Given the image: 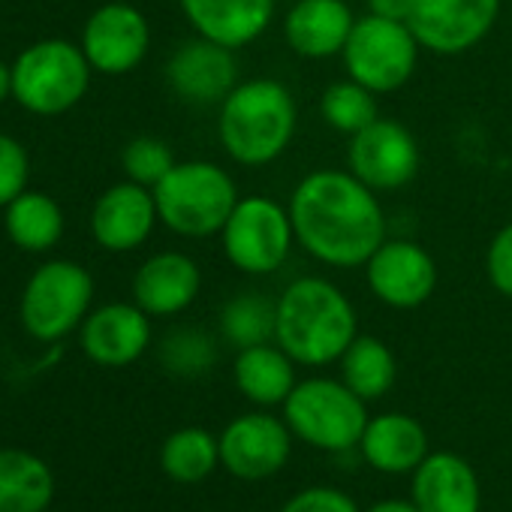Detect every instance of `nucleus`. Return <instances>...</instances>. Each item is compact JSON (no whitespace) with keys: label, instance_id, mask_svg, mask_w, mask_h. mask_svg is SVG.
<instances>
[{"label":"nucleus","instance_id":"nucleus-1","mask_svg":"<svg viewBox=\"0 0 512 512\" xmlns=\"http://www.w3.org/2000/svg\"><path fill=\"white\" fill-rule=\"evenodd\" d=\"M287 208L296 244L332 269H362L389 238L377 190L362 184L350 169L308 172L296 184Z\"/></svg>","mask_w":512,"mask_h":512},{"label":"nucleus","instance_id":"nucleus-2","mask_svg":"<svg viewBox=\"0 0 512 512\" xmlns=\"http://www.w3.org/2000/svg\"><path fill=\"white\" fill-rule=\"evenodd\" d=\"M356 335V308L332 281L305 275L287 284L278 296L275 341L293 356L296 365H332L344 356Z\"/></svg>","mask_w":512,"mask_h":512},{"label":"nucleus","instance_id":"nucleus-3","mask_svg":"<svg viewBox=\"0 0 512 512\" xmlns=\"http://www.w3.org/2000/svg\"><path fill=\"white\" fill-rule=\"evenodd\" d=\"M299 106L278 79H244L220 103L217 139L238 166H269L296 139Z\"/></svg>","mask_w":512,"mask_h":512},{"label":"nucleus","instance_id":"nucleus-4","mask_svg":"<svg viewBox=\"0 0 512 512\" xmlns=\"http://www.w3.org/2000/svg\"><path fill=\"white\" fill-rule=\"evenodd\" d=\"M238 199L232 175L211 160H181L154 187L160 223L181 238L220 235Z\"/></svg>","mask_w":512,"mask_h":512},{"label":"nucleus","instance_id":"nucleus-5","mask_svg":"<svg viewBox=\"0 0 512 512\" xmlns=\"http://www.w3.org/2000/svg\"><path fill=\"white\" fill-rule=\"evenodd\" d=\"M10 67L13 100L40 118H55L76 109L85 100L94 73L82 46L70 40L31 43Z\"/></svg>","mask_w":512,"mask_h":512},{"label":"nucleus","instance_id":"nucleus-6","mask_svg":"<svg viewBox=\"0 0 512 512\" xmlns=\"http://www.w3.org/2000/svg\"><path fill=\"white\" fill-rule=\"evenodd\" d=\"M368 401H362L344 380L311 377L299 380L290 398L284 401V422L293 437L326 449L347 452L359 446L368 425Z\"/></svg>","mask_w":512,"mask_h":512},{"label":"nucleus","instance_id":"nucleus-7","mask_svg":"<svg viewBox=\"0 0 512 512\" xmlns=\"http://www.w3.org/2000/svg\"><path fill=\"white\" fill-rule=\"evenodd\" d=\"M296 244L290 208L269 196H241L220 229V247L229 266L250 278L275 275Z\"/></svg>","mask_w":512,"mask_h":512},{"label":"nucleus","instance_id":"nucleus-8","mask_svg":"<svg viewBox=\"0 0 512 512\" xmlns=\"http://www.w3.org/2000/svg\"><path fill=\"white\" fill-rule=\"evenodd\" d=\"M91 302V272L73 260H49L28 278L22 290V326L37 341H61L85 323V317L91 314Z\"/></svg>","mask_w":512,"mask_h":512},{"label":"nucleus","instance_id":"nucleus-9","mask_svg":"<svg viewBox=\"0 0 512 512\" xmlns=\"http://www.w3.org/2000/svg\"><path fill=\"white\" fill-rule=\"evenodd\" d=\"M419 52L422 46L407 22H389L368 13L356 19L341 61L350 79L380 97L404 88L413 79L419 67Z\"/></svg>","mask_w":512,"mask_h":512},{"label":"nucleus","instance_id":"nucleus-10","mask_svg":"<svg viewBox=\"0 0 512 512\" xmlns=\"http://www.w3.org/2000/svg\"><path fill=\"white\" fill-rule=\"evenodd\" d=\"M500 16V0H416L407 19L422 52L455 58L476 49Z\"/></svg>","mask_w":512,"mask_h":512},{"label":"nucleus","instance_id":"nucleus-11","mask_svg":"<svg viewBox=\"0 0 512 512\" xmlns=\"http://www.w3.org/2000/svg\"><path fill=\"white\" fill-rule=\"evenodd\" d=\"M419 142L407 124L395 118H377L356 136H350L347 169L377 193L407 187L419 172Z\"/></svg>","mask_w":512,"mask_h":512},{"label":"nucleus","instance_id":"nucleus-12","mask_svg":"<svg viewBox=\"0 0 512 512\" xmlns=\"http://www.w3.org/2000/svg\"><path fill=\"white\" fill-rule=\"evenodd\" d=\"M79 46L94 73L124 76L145 61L151 49V25L139 7L127 0H109L88 16Z\"/></svg>","mask_w":512,"mask_h":512},{"label":"nucleus","instance_id":"nucleus-13","mask_svg":"<svg viewBox=\"0 0 512 512\" xmlns=\"http://www.w3.org/2000/svg\"><path fill=\"white\" fill-rule=\"evenodd\" d=\"M362 269L374 299L395 311H413L437 290L434 256L410 238H386Z\"/></svg>","mask_w":512,"mask_h":512},{"label":"nucleus","instance_id":"nucleus-14","mask_svg":"<svg viewBox=\"0 0 512 512\" xmlns=\"http://www.w3.org/2000/svg\"><path fill=\"white\" fill-rule=\"evenodd\" d=\"M293 452V431L272 413L235 416L220 434V464L244 482L275 476Z\"/></svg>","mask_w":512,"mask_h":512},{"label":"nucleus","instance_id":"nucleus-15","mask_svg":"<svg viewBox=\"0 0 512 512\" xmlns=\"http://www.w3.org/2000/svg\"><path fill=\"white\" fill-rule=\"evenodd\" d=\"M166 85L187 106H220L238 85L235 49L193 37L166 61Z\"/></svg>","mask_w":512,"mask_h":512},{"label":"nucleus","instance_id":"nucleus-16","mask_svg":"<svg viewBox=\"0 0 512 512\" xmlns=\"http://www.w3.org/2000/svg\"><path fill=\"white\" fill-rule=\"evenodd\" d=\"M160 223L154 190L136 181H121L103 190L91 211V235L109 253L139 250Z\"/></svg>","mask_w":512,"mask_h":512},{"label":"nucleus","instance_id":"nucleus-17","mask_svg":"<svg viewBox=\"0 0 512 512\" xmlns=\"http://www.w3.org/2000/svg\"><path fill=\"white\" fill-rule=\"evenodd\" d=\"M85 356L103 368H127L151 344V317L136 302H112L85 317L79 326Z\"/></svg>","mask_w":512,"mask_h":512},{"label":"nucleus","instance_id":"nucleus-18","mask_svg":"<svg viewBox=\"0 0 512 512\" xmlns=\"http://www.w3.org/2000/svg\"><path fill=\"white\" fill-rule=\"evenodd\" d=\"M202 290V272L193 256L181 250H160L136 269L133 302L148 317L184 314Z\"/></svg>","mask_w":512,"mask_h":512},{"label":"nucleus","instance_id":"nucleus-19","mask_svg":"<svg viewBox=\"0 0 512 512\" xmlns=\"http://www.w3.org/2000/svg\"><path fill=\"white\" fill-rule=\"evenodd\" d=\"M196 37L226 49H247L260 40L275 19V0H178Z\"/></svg>","mask_w":512,"mask_h":512},{"label":"nucleus","instance_id":"nucleus-20","mask_svg":"<svg viewBox=\"0 0 512 512\" xmlns=\"http://www.w3.org/2000/svg\"><path fill=\"white\" fill-rule=\"evenodd\" d=\"M353 25L347 0H296L284 19V40L305 61H329L344 52Z\"/></svg>","mask_w":512,"mask_h":512},{"label":"nucleus","instance_id":"nucleus-21","mask_svg":"<svg viewBox=\"0 0 512 512\" xmlns=\"http://www.w3.org/2000/svg\"><path fill=\"white\" fill-rule=\"evenodd\" d=\"M413 503L419 512H479V479L461 455L428 452L413 470Z\"/></svg>","mask_w":512,"mask_h":512},{"label":"nucleus","instance_id":"nucleus-22","mask_svg":"<svg viewBox=\"0 0 512 512\" xmlns=\"http://www.w3.org/2000/svg\"><path fill=\"white\" fill-rule=\"evenodd\" d=\"M359 449L380 473H410L428 455V434L407 413H380L368 419Z\"/></svg>","mask_w":512,"mask_h":512},{"label":"nucleus","instance_id":"nucleus-23","mask_svg":"<svg viewBox=\"0 0 512 512\" xmlns=\"http://www.w3.org/2000/svg\"><path fill=\"white\" fill-rule=\"evenodd\" d=\"M232 380L235 389L256 407H284L299 383L296 362L278 341L238 350L232 362Z\"/></svg>","mask_w":512,"mask_h":512},{"label":"nucleus","instance_id":"nucleus-24","mask_svg":"<svg viewBox=\"0 0 512 512\" xmlns=\"http://www.w3.org/2000/svg\"><path fill=\"white\" fill-rule=\"evenodd\" d=\"M4 229L19 250L46 253L64 238L67 217L55 196L43 190H25L4 208Z\"/></svg>","mask_w":512,"mask_h":512},{"label":"nucleus","instance_id":"nucleus-25","mask_svg":"<svg viewBox=\"0 0 512 512\" xmlns=\"http://www.w3.org/2000/svg\"><path fill=\"white\" fill-rule=\"evenodd\" d=\"M55 497L49 464L25 449H0V512H46Z\"/></svg>","mask_w":512,"mask_h":512},{"label":"nucleus","instance_id":"nucleus-26","mask_svg":"<svg viewBox=\"0 0 512 512\" xmlns=\"http://www.w3.org/2000/svg\"><path fill=\"white\" fill-rule=\"evenodd\" d=\"M338 362H341V380L362 401H377L395 386V374H398L395 353L389 350V344H383L374 335H356Z\"/></svg>","mask_w":512,"mask_h":512},{"label":"nucleus","instance_id":"nucleus-27","mask_svg":"<svg viewBox=\"0 0 512 512\" xmlns=\"http://www.w3.org/2000/svg\"><path fill=\"white\" fill-rule=\"evenodd\" d=\"M220 335L226 344L235 350L256 347L275 341V326H278V299L263 296L260 290L235 293L223 308H220Z\"/></svg>","mask_w":512,"mask_h":512},{"label":"nucleus","instance_id":"nucleus-28","mask_svg":"<svg viewBox=\"0 0 512 512\" xmlns=\"http://www.w3.org/2000/svg\"><path fill=\"white\" fill-rule=\"evenodd\" d=\"M217 464H220V440L205 428H181L169 434L160 449L163 473L184 485L208 479Z\"/></svg>","mask_w":512,"mask_h":512},{"label":"nucleus","instance_id":"nucleus-29","mask_svg":"<svg viewBox=\"0 0 512 512\" xmlns=\"http://www.w3.org/2000/svg\"><path fill=\"white\" fill-rule=\"evenodd\" d=\"M320 115H323V121L335 133H341V136L350 139V136H356L359 130H365L368 124H374L380 118L377 94L347 76L341 82H332L323 91V97H320Z\"/></svg>","mask_w":512,"mask_h":512},{"label":"nucleus","instance_id":"nucleus-30","mask_svg":"<svg viewBox=\"0 0 512 512\" xmlns=\"http://www.w3.org/2000/svg\"><path fill=\"white\" fill-rule=\"evenodd\" d=\"M160 359H163V365H166L172 374L196 377V374H205V371L214 365V359H217V344H214V338H211L205 329L181 326V329H175V332H169V335L163 338Z\"/></svg>","mask_w":512,"mask_h":512},{"label":"nucleus","instance_id":"nucleus-31","mask_svg":"<svg viewBox=\"0 0 512 512\" xmlns=\"http://www.w3.org/2000/svg\"><path fill=\"white\" fill-rule=\"evenodd\" d=\"M175 163L178 160H175L169 142H163L157 136H136L121 151V169H124L127 181H136L151 190L169 175V169Z\"/></svg>","mask_w":512,"mask_h":512},{"label":"nucleus","instance_id":"nucleus-32","mask_svg":"<svg viewBox=\"0 0 512 512\" xmlns=\"http://www.w3.org/2000/svg\"><path fill=\"white\" fill-rule=\"evenodd\" d=\"M28 175L31 160L25 145L10 133H0V208H7L19 193L28 190Z\"/></svg>","mask_w":512,"mask_h":512},{"label":"nucleus","instance_id":"nucleus-33","mask_svg":"<svg viewBox=\"0 0 512 512\" xmlns=\"http://www.w3.org/2000/svg\"><path fill=\"white\" fill-rule=\"evenodd\" d=\"M485 275L503 299H512V220L494 232L485 250Z\"/></svg>","mask_w":512,"mask_h":512},{"label":"nucleus","instance_id":"nucleus-34","mask_svg":"<svg viewBox=\"0 0 512 512\" xmlns=\"http://www.w3.org/2000/svg\"><path fill=\"white\" fill-rule=\"evenodd\" d=\"M281 512H359L356 500L332 485H314L299 494H293Z\"/></svg>","mask_w":512,"mask_h":512},{"label":"nucleus","instance_id":"nucleus-35","mask_svg":"<svg viewBox=\"0 0 512 512\" xmlns=\"http://www.w3.org/2000/svg\"><path fill=\"white\" fill-rule=\"evenodd\" d=\"M365 4L371 16H380L389 22H407L416 0H365Z\"/></svg>","mask_w":512,"mask_h":512},{"label":"nucleus","instance_id":"nucleus-36","mask_svg":"<svg viewBox=\"0 0 512 512\" xmlns=\"http://www.w3.org/2000/svg\"><path fill=\"white\" fill-rule=\"evenodd\" d=\"M368 512H419L413 500H383V503H374Z\"/></svg>","mask_w":512,"mask_h":512},{"label":"nucleus","instance_id":"nucleus-37","mask_svg":"<svg viewBox=\"0 0 512 512\" xmlns=\"http://www.w3.org/2000/svg\"><path fill=\"white\" fill-rule=\"evenodd\" d=\"M7 100H13V67H7L0 61V106Z\"/></svg>","mask_w":512,"mask_h":512},{"label":"nucleus","instance_id":"nucleus-38","mask_svg":"<svg viewBox=\"0 0 512 512\" xmlns=\"http://www.w3.org/2000/svg\"><path fill=\"white\" fill-rule=\"evenodd\" d=\"M46 512H49V509H46Z\"/></svg>","mask_w":512,"mask_h":512}]
</instances>
